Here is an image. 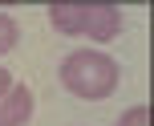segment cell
<instances>
[{
  "instance_id": "obj_2",
  "label": "cell",
  "mask_w": 154,
  "mask_h": 126,
  "mask_svg": "<svg viewBox=\"0 0 154 126\" xmlns=\"http://www.w3.org/2000/svg\"><path fill=\"white\" fill-rule=\"evenodd\" d=\"M49 24L57 33H69V37L85 33L89 41L106 45V41H114L126 29V12L118 4H53L49 8Z\"/></svg>"
},
{
  "instance_id": "obj_5",
  "label": "cell",
  "mask_w": 154,
  "mask_h": 126,
  "mask_svg": "<svg viewBox=\"0 0 154 126\" xmlns=\"http://www.w3.org/2000/svg\"><path fill=\"white\" fill-rule=\"evenodd\" d=\"M118 126H150V106H130L118 114Z\"/></svg>"
},
{
  "instance_id": "obj_1",
  "label": "cell",
  "mask_w": 154,
  "mask_h": 126,
  "mask_svg": "<svg viewBox=\"0 0 154 126\" xmlns=\"http://www.w3.org/2000/svg\"><path fill=\"white\" fill-rule=\"evenodd\" d=\"M57 77H61V86L69 90V94H77L81 102H106L118 90V77H122V73H118V61L109 53H101V49H73L61 61Z\"/></svg>"
},
{
  "instance_id": "obj_6",
  "label": "cell",
  "mask_w": 154,
  "mask_h": 126,
  "mask_svg": "<svg viewBox=\"0 0 154 126\" xmlns=\"http://www.w3.org/2000/svg\"><path fill=\"white\" fill-rule=\"evenodd\" d=\"M8 90H12V73H8V69H4V65H0V98H4V94H8Z\"/></svg>"
},
{
  "instance_id": "obj_4",
  "label": "cell",
  "mask_w": 154,
  "mask_h": 126,
  "mask_svg": "<svg viewBox=\"0 0 154 126\" xmlns=\"http://www.w3.org/2000/svg\"><path fill=\"white\" fill-rule=\"evenodd\" d=\"M16 41H20V24L8 12H0V57H4L8 49H16Z\"/></svg>"
},
{
  "instance_id": "obj_3",
  "label": "cell",
  "mask_w": 154,
  "mask_h": 126,
  "mask_svg": "<svg viewBox=\"0 0 154 126\" xmlns=\"http://www.w3.org/2000/svg\"><path fill=\"white\" fill-rule=\"evenodd\" d=\"M32 110H37L32 90L24 86V81H12V90L0 98V126H29Z\"/></svg>"
}]
</instances>
